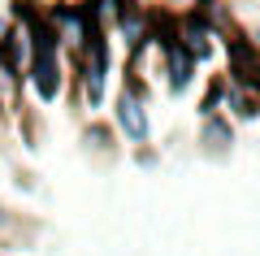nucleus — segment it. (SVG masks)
I'll list each match as a JSON object with an SVG mask.
<instances>
[{"instance_id": "f257e3e1", "label": "nucleus", "mask_w": 260, "mask_h": 256, "mask_svg": "<svg viewBox=\"0 0 260 256\" xmlns=\"http://www.w3.org/2000/svg\"><path fill=\"white\" fill-rule=\"evenodd\" d=\"M113 118H117V126H121V135L130 139V144H148V135H152V122H148V100L143 96H135L130 87H121L117 92V100H113Z\"/></svg>"}, {"instance_id": "f03ea898", "label": "nucleus", "mask_w": 260, "mask_h": 256, "mask_svg": "<svg viewBox=\"0 0 260 256\" xmlns=\"http://www.w3.org/2000/svg\"><path fill=\"white\" fill-rule=\"evenodd\" d=\"M160 48H165V87L174 96L191 92V82H195V70H200V61H195L191 52H186L182 44H178V35L160 39Z\"/></svg>"}, {"instance_id": "7ed1b4c3", "label": "nucleus", "mask_w": 260, "mask_h": 256, "mask_svg": "<svg viewBox=\"0 0 260 256\" xmlns=\"http://www.w3.org/2000/svg\"><path fill=\"white\" fill-rule=\"evenodd\" d=\"M221 109H230L234 122H256L260 118V92H256V87H239V82H230Z\"/></svg>"}, {"instance_id": "20e7f679", "label": "nucleus", "mask_w": 260, "mask_h": 256, "mask_svg": "<svg viewBox=\"0 0 260 256\" xmlns=\"http://www.w3.org/2000/svg\"><path fill=\"white\" fill-rule=\"evenodd\" d=\"M200 144H204V152L208 156H230V144H234V130H230V122L221 118V113H213V118H204V130H200Z\"/></svg>"}, {"instance_id": "39448f33", "label": "nucleus", "mask_w": 260, "mask_h": 256, "mask_svg": "<svg viewBox=\"0 0 260 256\" xmlns=\"http://www.w3.org/2000/svg\"><path fill=\"white\" fill-rule=\"evenodd\" d=\"M225 87H230V78H213L208 82L204 100H200V118H213V113H221V100H225Z\"/></svg>"}]
</instances>
